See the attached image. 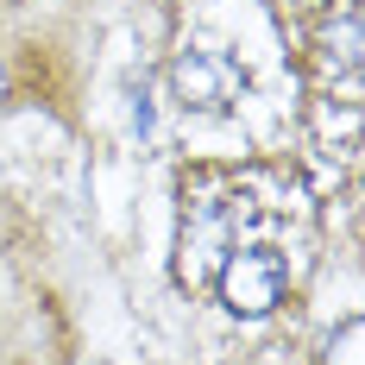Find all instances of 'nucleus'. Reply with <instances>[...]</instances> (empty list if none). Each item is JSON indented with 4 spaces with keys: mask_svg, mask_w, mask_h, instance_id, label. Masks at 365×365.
<instances>
[{
    "mask_svg": "<svg viewBox=\"0 0 365 365\" xmlns=\"http://www.w3.org/2000/svg\"><path fill=\"white\" fill-rule=\"evenodd\" d=\"M284 290H290V264H284V252L277 246H233V252L220 258L215 271V296L227 315H240V322H258V315H271L277 302H284Z\"/></svg>",
    "mask_w": 365,
    "mask_h": 365,
    "instance_id": "obj_1",
    "label": "nucleus"
},
{
    "mask_svg": "<svg viewBox=\"0 0 365 365\" xmlns=\"http://www.w3.org/2000/svg\"><path fill=\"white\" fill-rule=\"evenodd\" d=\"M359 44H365V32H359V13H328L322 26H315V51H322V63L328 70H359Z\"/></svg>",
    "mask_w": 365,
    "mask_h": 365,
    "instance_id": "obj_3",
    "label": "nucleus"
},
{
    "mask_svg": "<svg viewBox=\"0 0 365 365\" xmlns=\"http://www.w3.org/2000/svg\"><path fill=\"white\" fill-rule=\"evenodd\" d=\"M0 108H6V63H0Z\"/></svg>",
    "mask_w": 365,
    "mask_h": 365,
    "instance_id": "obj_4",
    "label": "nucleus"
},
{
    "mask_svg": "<svg viewBox=\"0 0 365 365\" xmlns=\"http://www.w3.org/2000/svg\"><path fill=\"white\" fill-rule=\"evenodd\" d=\"M170 95H177L189 113H215L233 101V70H227V57L215 51H182L177 63H170Z\"/></svg>",
    "mask_w": 365,
    "mask_h": 365,
    "instance_id": "obj_2",
    "label": "nucleus"
}]
</instances>
